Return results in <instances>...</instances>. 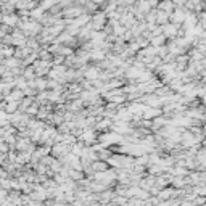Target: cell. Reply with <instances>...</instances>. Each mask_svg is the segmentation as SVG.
<instances>
[{
	"label": "cell",
	"instance_id": "6da1fadb",
	"mask_svg": "<svg viewBox=\"0 0 206 206\" xmlns=\"http://www.w3.org/2000/svg\"><path fill=\"white\" fill-rule=\"evenodd\" d=\"M16 16H13V15H5L3 16V23H5V26H15L16 24Z\"/></svg>",
	"mask_w": 206,
	"mask_h": 206
},
{
	"label": "cell",
	"instance_id": "7a4b0ae2",
	"mask_svg": "<svg viewBox=\"0 0 206 206\" xmlns=\"http://www.w3.org/2000/svg\"><path fill=\"white\" fill-rule=\"evenodd\" d=\"M5 63H7V68H16L19 64V60L18 58H8Z\"/></svg>",
	"mask_w": 206,
	"mask_h": 206
},
{
	"label": "cell",
	"instance_id": "3957f363",
	"mask_svg": "<svg viewBox=\"0 0 206 206\" xmlns=\"http://www.w3.org/2000/svg\"><path fill=\"white\" fill-rule=\"evenodd\" d=\"M5 159V153H3V151H0V163H2Z\"/></svg>",
	"mask_w": 206,
	"mask_h": 206
}]
</instances>
